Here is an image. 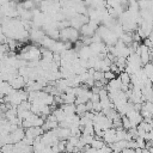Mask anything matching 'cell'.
I'll return each instance as SVG.
<instances>
[{"instance_id": "obj_4", "label": "cell", "mask_w": 153, "mask_h": 153, "mask_svg": "<svg viewBox=\"0 0 153 153\" xmlns=\"http://www.w3.org/2000/svg\"><path fill=\"white\" fill-rule=\"evenodd\" d=\"M140 153H151V152H149V149H148V148H142Z\"/></svg>"}, {"instance_id": "obj_3", "label": "cell", "mask_w": 153, "mask_h": 153, "mask_svg": "<svg viewBox=\"0 0 153 153\" xmlns=\"http://www.w3.org/2000/svg\"><path fill=\"white\" fill-rule=\"evenodd\" d=\"M104 76H105V79L106 80H112V79H115L116 78V74L112 72V71H106V72H104Z\"/></svg>"}, {"instance_id": "obj_2", "label": "cell", "mask_w": 153, "mask_h": 153, "mask_svg": "<svg viewBox=\"0 0 153 153\" xmlns=\"http://www.w3.org/2000/svg\"><path fill=\"white\" fill-rule=\"evenodd\" d=\"M10 135H11L12 143H17V142H20V141L24 140V137H25V130L23 128H19L18 127L12 133H10Z\"/></svg>"}, {"instance_id": "obj_1", "label": "cell", "mask_w": 153, "mask_h": 153, "mask_svg": "<svg viewBox=\"0 0 153 153\" xmlns=\"http://www.w3.org/2000/svg\"><path fill=\"white\" fill-rule=\"evenodd\" d=\"M103 140L105 141L106 145H111L114 142L117 141V131H116V128H109V129H105L103 131Z\"/></svg>"}]
</instances>
